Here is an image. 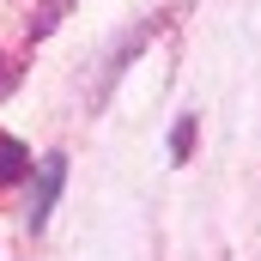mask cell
<instances>
[{
    "label": "cell",
    "mask_w": 261,
    "mask_h": 261,
    "mask_svg": "<svg viewBox=\"0 0 261 261\" xmlns=\"http://www.w3.org/2000/svg\"><path fill=\"white\" fill-rule=\"evenodd\" d=\"M61 176H67V158H43V182H37V195H31V231H43L49 225V213H55V195H61Z\"/></svg>",
    "instance_id": "6da1fadb"
},
{
    "label": "cell",
    "mask_w": 261,
    "mask_h": 261,
    "mask_svg": "<svg viewBox=\"0 0 261 261\" xmlns=\"http://www.w3.org/2000/svg\"><path fill=\"white\" fill-rule=\"evenodd\" d=\"M24 170H31V152H24L12 134H0V182H18Z\"/></svg>",
    "instance_id": "7a4b0ae2"
},
{
    "label": "cell",
    "mask_w": 261,
    "mask_h": 261,
    "mask_svg": "<svg viewBox=\"0 0 261 261\" xmlns=\"http://www.w3.org/2000/svg\"><path fill=\"white\" fill-rule=\"evenodd\" d=\"M170 146H176V158H182V152H189V146H195V128H189V122H182V128L170 134Z\"/></svg>",
    "instance_id": "3957f363"
}]
</instances>
